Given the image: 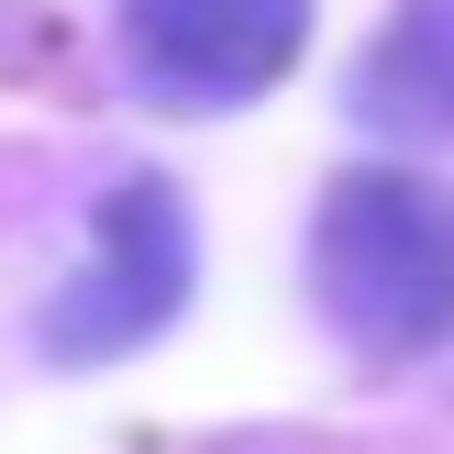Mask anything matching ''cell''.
<instances>
[{
    "instance_id": "cell-1",
    "label": "cell",
    "mask_w": 454,
    "mask_h": 454,
    "mask_svg": "<svg viewBox=\"0 0 454 454\" xmlns=\"http://www.w3.org/2000/svg\"><path fill=\"white\" fill-rule=\"evenodd\" d=\"M310 288L355 355H433L454 333V189L411 167L333 177L310 222Z\"/></svg>"
},
{
    "instance_id": "cell-2",
    "label": "cell",
    "mask_w": 454,
    "mask_h": 454,
    "mask_svg": "<svg viewBox=\"0 0 454 454\" xmlns=\"http://www.w3.org/2000/svg\"><path fill=\"white\" fill-rule=\"evenodd\" d=\"M189 200L167 189V177H111L100 211H89V255L78 278L44 300V355L56 366H111V355L155 344V333L177 322V300H189Z\"/></svg>"
},
{
    "instance_id": "cell-3",
    "label": "cell",
    "mask_w": 454,
    "mask_h": 454,
    "mask_svg": "<svg viewBox=\"0 0 454 454\" xmlns=\"http://www.w3.org/2000/svg\"><path fill=\"white\" fill-rule=\"evenodd\" d=\"M310 44V0H122V67L167 111H233Z\"/></svg>"
},
{
    "instance_id": "cell-4",
    "label": "cell",
    "mask_w": 454,
    "mask_h": 454,
    "mask_svg": "<svg viewBox=\"0 0 454 454\" xmlns=\"http://www.w3.org/2000/svg\"><path fill=\"white\" fill-rule=\"evenodd\" d=\"M344 100H355V122H377V133L454 145V0H399L388 34L355 56Z\"/></svg>"
}]
</instances>
